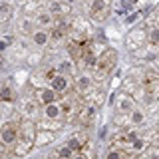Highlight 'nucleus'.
<instances>
[{
	"label": "nucleus",
	"mask_w": 159,
	"mask_h": 159,
	"mask_svg": "<svg viewBox=\"0 0 159 159\" xmlns=\"http://www.w3.org/2000/svg\"><path fill=\"white\" fill-rule=\"evenodd\" d=\"M113 62H116V54H113V52H106V54H103V58L98 62V70H99V74H106L107 70L113 66Z\"/></svg>",
	"instance_id": "f257e3e1"
},
{
	"label": "nucleus",
	"mask_w": 159,
	"mask_h": 159,
	"mask_svg": "<svg viewBox=\"0 0 159 159\" xmlns=\"http://www.w3.org/2000/svg\"><path fill=\"white\" fill-rule=\"evenodd\" d=\"M0 99H4V102H12V92H10L8 88L0 89Z\"/></svg>",
	"instance_id": "f03ea898"
},
{
	"label": "nucleus",
	"mask_w": 159,
	"mask_h": 159,
	"mask_svg": "<svg viewBox=\"0 0 159 159\" xmlns=\"http://www.w3.org/2000/svg\"><path fill=\"white\" fill-rule=\"evenodd\" d=\"M103 6H106V0H96V4H93V8H92V14L96 16L99 10H103Z\"/></svg>",
	"instance_id": "7ed1b4c3"
},
{
	"label": "nucleus",
	"mask_w": 159,
	"mask_h": 159,
	"mask_svg": "<svg viewBox=\"0 0 159 159\" xmlns=\"http://www.w3.org/2000/svg\"><path fill=\"white\" fill-rule=\"evenodd\" d=\"M42 99H44V102H52V99H54V93L46 89V92H42Z\"/></svg>",
	"instance_id": "20e7f679"
},
{
	"label": "nucleus",
	"mask_w": 159,
	"mask_h": 159,
	"mask_svg": "<svg viewBox=\"0 0 159 159\" xmlns=\"http://www.w3.org/2000/svg\"><path fill=\"white\" fill-rule=\"evenodd\" d=\"M8 14H10V6H4V10L0 8V20H6Z\"/></svg>",
	"instance_id": "39448f33"
},
{
	"label": "nucleus",
	"mask_w": 159,
	"mask_h": 159,
	"mask_svg": "<svg viewBox=\"0 0 159 159\" xmlns=\"http://www.w3.org/2000/svg\"><path fill=\"white\" fill-rule=\"evenodd\" d=\"M88 82H89L88 78H82V80H80V84H78V88H80V89H86V88H88Z\"/></svg>",
	"instance_id": "423d86ee"
},
{
	"label": "nucleus",
	"mask_w": 159,
	"mask_h": 159,
	"mask_svg": "<svg viewBox=\"0 0 159 159\" xmlns=\"http://www.w3.org/2000/svg\"><path fill=\"white\" fill-rule=\"evenodd\" d=\"M70 147H72V149H80V141H78V139H72V141H70Z\"/></svg>",
	"instance_id": "0eeeda50"
},
{
	"label": "nucleus",
	"mask_w": 159,
	"mask_h": 159,
	"mask_svg": "<svg viewBox=\"0 0 159 159\" xmlns=\"http://www.w3.org/2000/svg\"><path fill=\"white\" fill-rule=\"evenodd\" d=\"M107 159H119V153H109Z\"/></svg>",
	"instance_id": "6e6552de"
},
{
	"label": "nucleus",
	"mask_w": 159,
	"mask_h": 159,
	"mask_svg": "<svg viewBox=\"0 0 159 159\" xmlns=\"http://www.w3.org/2000/svg\"><path fill=\"white\" fill-rule=\"evenodd\" d=\"M78 159H84V157H78Z\"/></svg>",
	"instance_id": "1a4fd4ad"
}]
</instances>
